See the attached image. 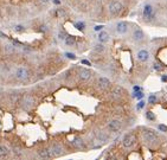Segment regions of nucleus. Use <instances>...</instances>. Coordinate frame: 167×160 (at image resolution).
I'll return each instance as SVG.
<instances>
[{"label": "nucleus", "instance_id": "c9c22d12", "mask_svg": "<svg viewBox=\"0 0 167 160\" xmlns=\"http://www.w3.org/2000/svg\"><path fill=\"white\" fill-rule=\"evenodd\" d=\"M162 81L163 82H167V76H162Z\"/></svg>", "mask_w": 167, "mask_h": 160}, {"label": "nucleus", "instance_id": "a211bd4d", "mask_svg": "<svg viewBox=\"0 0 167 160\" xmlns=\"http://www.w3.org/2000/svg\"><path fill=\"white\" fill-rule=\"evenodd\" d=\"M10 154V148L5 145H0V158H6Z\"/></svg>", "mask_w": 167, "mask_h": 160}, {"label": "nucleus", "instance_id": "f8f14e48", "mask_svg": "<svg viewBox=\"0 0 167 160\" xmlns=\"http://www.w3.org/2000/svg\"><path fill=\"white\" fill-rule=\"evenodd\" d=\"M116 31L119 35H125L128 31V23L127 22H119L116 24Z\"/></svg>", "mask_w": 167, "mask_h": 160}, {"label": "nucleus", "instance_id": "2f4dec72", "mask_svg": "<svg viewBox=\"0 0 167 160\" xmlns=\"http://www.w3.org/2000/svg\"><path fill=\"white\" fill-rule=\"evenodd\" d=\"M143 106H145V102H143V101H140L139 105H137V109H141Z\"/></svg>", "mask_w": 167, "mask_h": 160}, {"label": "nucleus", "instance_id": "a878e982", "mask_svg": "<svg viewBox=\"0 0 167 160\" xmlns=\"http://www.w3.org/2000/svg\"><path fill=\"white\" fill-rule=\"evenodd\" d=\"M146 117H147L148 120H152V121L155 119V116L153 115V113H152V112H147V113H146Z\"/></svg>", "mask_w": 167, "mask_h": 160}, {"label": "nucleus", "instance_id": "412c9836", "mask_svg": "<svg viewBox=\"0 0 167 160\" xmlns=\"http://www.w3.org/2000/svg\"><path fill=\"white\" fill-rule=\"evenodd\" d=\"M112 94H113V96H114V97H120V96L123 94V89H122V87L116 86V87L113 89Z\"/></svg>", "mask_w": 167, "mask_h": 160}, {"label": "nucleus", "instance_id": "4be33fe9", "mask_svg": "<svg viewBox=\"0 0 167 160\" xmlns=\"http://www.w3.org/2000/svg\"><path fill=\"white\" fill-rule=\"evenodd\" d=\"M104 50H106L104 45H103L102 43H100V42L94 45V51L97 52V53H102V52H104Z\"/></svg>", "mask_w": 167, "mask_h": 160}, {"label": "nucleus", "instance_id": "9d476101", "mask_svg": "<svg viewBox=\"0 0 167 160\" xmlns=\"http://www.w3.org/2000/svg\"><path fill=\"white\" fill-rule=\"evenodd\" d=\"M95 138H96V140H97L99 142H101V143H107V142L109 141V134H107V133L103 132V130L96 132V133H95Z\"/></svg>", "mask_w": 167, "mask_h": 160}, {"label": "nucleus", "instance_id": "72a5a7b5", "mask_svg": "<svg viewBox=\"0 0 167 160\" xmlns=\"http://www.w3.org/2000/svg\"><path fill=\"white\" fill-rule=\"evenodd\" d=\"M102 29H103L102 25H97V26H95V30H96V31H100V30H102Z\"/></svg>", "mask_w": 167, "mask_h": 160}, {"label": "nucleus", "instance_id": "b1692460", "mask_svg": "<svg viewBox=\"0 0 167 160\" xmlns=\"http://www.w3.org/2000/svg\"><path fill=\"white\" fill-rule=\"evenodd\" d=\"M66 36H68V33H66L64 30H60L59 33H58V38H59L60 40H64V39L66 38Z\"/></svg>", "mask_w": 167, "mask_h": 160}, {"label": "nucleus", "instance_id": "1a4fd4ad", "mask_svg": "<svg viewBox=\"0 0 167 160\" xmlns=\"http://www.w3.org/2000/svg\"><path fill=\"white\" fill-rule=\"evenodd\" d=\"M122 126H123V123H122V121L121 120H117V119H115V120H112L109 123H108V129L110 130V132H119V130H121V128H122Z\"/></svg>", "mask_w": 167, "mask_h": 160}, {"label": "nucleus", "instance_id": "2eb2a0df", "mask_svg": "<svg viewBox=\"0 0 167 160\" xmlns=\"http://www.w3.org/2000/svg\"><path fill=\"white\" fill-rule=\"evenodd\" d=\"M37 153H38V156L42 158V159H50V158H52L51 154H50L49 148H39L37 151Z\"/></svg>", "mask_w": 167, "mask_h": 160}, {"label": "nucleus", "instance_id": "aec40b11", "mask_svg": "<svg viewBox=\"0 0 167 160\" xmlns=\"http://www.w3.org/2000/svg\"><path fill=\"white\" fill-rule=\"evenodd\" d=\"M14 51H16V46L13 44H6V45H4V52L5 53L12 55V53H14Z\"/></svg>", "mask_w": 167, "mask_h": 160}, {"label": "nucleus", "instance_id": "9b49d317", "mask_svg": "<svg viewBox=\"0 0 167 160\" xmlns=\"http://www.w3.org/2000/svg\"><path fill=\"white\" fill-rule=\"evenodd\" d=\"M145 37H146V35H145V32L142 31V29L136 27V29L133 31V39H134V40H136V42H142V40L145 39Z\"/></svg>", "mask_w": 167, "mask_h": 160}, {"label": "nucleus", "instance_id": "5701e85b", "mask_svg": "<svg viewBox=\"0 0 167 160\" xmlns=\"http://www.w3.org/2000/svg\"><path fill=\"white\" fill-rule=\"evenodd\" d=\"M10 101L11 103H17L19 101V95H18V92H12L10 94Z\"/></svg>", "mask_w": 167, "mask_h": 160}, {"label": "nucleus", "instance_id": "20e7f679", "mask_svg": "<svg viewBox=\"0 0 167 160\" xmlns=\"http://www.w3.org/2000/svg\"><path fill=\"white\" fill-rule=\"evenodd\" d=\"M30 76H31V74H30L29 69L25 66H20L16 70V78L19 79V81H27Z\"/></svg>", "mask_w": 167, "mask_h": 160}, {"label": "nucleus", "instance_id": "f257e3e1", "mask_svg": "<svg viewBox=\"0 0 167 160\" xmlns=\"http://www.w3.org/2000/svg\"><path fill=\"white\" fill-rule=\"evenodd\" d=\"M142 139L146 143L152 145V143H155L159 138H158V134L155 130H153L150 128H143L142 129Z\"/></svg>", "mask_w": 167, "mask_h": 160}, {"label": "nucleus", "instance_id": "423d86ee", "mask_svg": "<svg viewBox=\"0 0 167 160\" xmlns=\"http://www.w3.org/2000/svg\"><path fill=\"white\" fill-rule=\"evenodd\" d=\"M49 151H50L51 156H60V155L64 154V148H63V146H62L60 143H58V142L51 143L50 147H49Z\"/></svg>", "mask_w": 167, "mask_h": 160}, {"label": "nucleus", "instance_id": "ddd939ff", "mask_svg": "<svg viewBox=\"0 0 167 160\" xmlns=\"http://www.w3.org/2000/svg\"><path fill=\"white\" fill-rule=\"evenodd\" d=\"M97 86H99L100 89H107L110 86L109 78H107V77H100L97 79Z\"/></svg>", "mask_w": 167, "mask_h": 160}, {"label": "nucleus", "instance_id": "4468645a", "mask_svg": "<svg viewBox=\"0 0 167 160\" xmlns=\"http://www.w3.org/2000/svg\"><path fill=\"white\" fill-rule=\"evenodd\" d=\"M72 145H73V147H75V148H77V149H82V151L87 148V146H86L84 141H83L81 138H76V139L72 141Z\"/></svg>", "mask_w": 167, "mask_h": 160}, {"label": "nucleus", "instance_id": "393cba45", "mask_svg": "<svg viewBox=\"0 0 167 160\" xmlns=\"http://www.w3.org/2000/svg\"><path fill=\"white\" fill-rule=\"evenodd\" d=\"M148 103H150V105L156 103V96H155V95H149V97H148Z\"/></svg>", "mask_w": 167, "mask_h": 160}, {"label": "nucleus", "instance_id": "f03ea898", "mask_svg": "<svg viewBox=\"0 0 167 160\" xmlns=\"http://www.w3.org/2000/svg\"><path fill=\"white\" fill-rule=\"evenodd\" d=\"M35 102H36V101H35L33 96H31V95H29V94L24 95V96L19 100L20 107H22L24 110H30V109H32L33 106H35Z\"/></svg>", "mask_w": 167, "mask_h": 160}, {"label": "nucleus", "instance_id": "7ed1b4c3", "mask_svg": "<svg viewBox=\"0 0 167 160\" xmlns=\"http://www.w3.org/2000/svg\"><path fill=\"white\" fill-rule=\"evenodd\" d=\"M122 10H123V5L119 0H113L109 4V12L112 16H119Z\"/></svg>", "mask_w": 167, "mask_h": 160}, {"label": "nucleus", "instance_id": "e433bc0d", "mask_svg": "<svg viewBox=\"0 0 167 160\" xmlns=\"http://www.w3.org/2000/svg\"><path fill=\"white\" fill-rule=\"evenodd\" d=\"M39 1H40V3H43V4H46V3L49 1V0H39Z\"/></svg>", "mask_w": 167, "mask_h": 160}, {"label": "nucleus", "instance_id": "f704fd0d", "mask_svg": "<svg viewBox=\"0 0 167 160\" xmlns=\"http://www.w3.org/2000/svg\"><path fill=\"white\" fill-rule=\"evenodd\" d=\"M134 90L135 92H139V90H141V88L140 87H134Z\"/></svg>", "mask_w": 167, "mask_h": 160}, {"label": "nucleus", "instance_id": "c85d7f7f", "mask_svg": "<svg viewBox=\"0 0 167 160\" xmlns=\"http://www.w3.org/2000/svg\"><path fill=\"white\" fill-rule=\"evenodd\" d=\"M65 56H66V57H68L69 59H72V61H73V59H76V56H75L73 53H70V52H66V53H65Z\"/></svg>", "mask_w": 167, "mask_h": 160}, {"label": "nucleus", "instance_id": "bb28decb", "mask_svg": "<svg viewBox=\"0 0 167 160\" xmlns=\"http://www.w3.org/2000/svg\"><path fill=\"white\" fill-rule=\"evenodd\" d=\"M75 26H76L78 30H84V26H86V25H84V23H76Z\"/></svg>", "mask_w": 167, "mask_h": 160}, {"label": "nucleus", "instance_id": "7c9ffc66", "mask_svg": "<svg viewBox=\"0 0 167 160\" xmlns=\"http://www.w3.org/2000/svg\"><path fill=\"white\" fill-rule=\"evenodd\" d=\"M14 30H16L17 32H23V31H24V26H22V25H17V26L14 27Z\"/></svg>", "mask_w": 167, "mask_h": 160}, {"label": "nucleus", "instance_id": "6e6552de", "mask_svg": "<svg viewBox=\"0 0 167 160\" xmlns=\"http://www.w3.org/2000/svg\"><path fill=\"white\" fill-rule=\"evenodd\" d=\"M91 76H93L91 70L86 69V68H79L78 69V77H79L81 81H88V79H90Z\"/></svg>", "mask_w": 167, "mask_h": 160}, {"label": "nucleus", "instance_id": "dca6fc26", "mask_svg": "<svg viewBox=\"0 0 167 160\" xmlns=\"http://www.w3.org/2000/svg\"><path fill=\"white\" fill-rule=\"evenodd\" d=\"M137 59L140 62H147L149 59V52L147 50H140L137 52Z\"/></svg>", "mask_w": 167, "mask_h": 160}, {"label": "nucleus", "instance_id": "cd10ccee", "mask_svg": "<svg viewBox=\"0 0 167 160\" xmlns=\"http://www.w3.org/2000/svg\"><path fill=\"white\" fill-rule=\"evenodd\" d=\"M158 129L160 132H167V126H165V125H158Z\"/></svg>", "mask_w": 167, "mask_h": 160}, {"label": "nucleus", "instance_id": "0eeeda50", "mask_svg": "<svg viewBox=\"0 0 167 160\" xmlns=\"http://www.w3.org/2000/svg\"><path fill=\"white\" fill-rule=\"evenodd\" d=\"M135 142H136V136H135L133 133H127V134H125V136H123V139H122V145H123V147L130 148V147H133V146L135 145Z\"/></svg>", "mask_w": 167, "mask_h": 160}, {"label": "nucleus", "instance_id": "473e14b6", "mask_svg": "<svg viewBox=\"0 0 167 160\" xmlns=\"http://www.w3.org/2000/svg\"><path fill=\"white\" fill-rule=\"evenodd\" d=\"M82 64H87V65H90V62H89V61H87V59H83V61H82Z\"/></svg>", "mask_w": 167, "mask_h": 160}, {"label": "nucleus", "instance_id": "6ab92c4d", "mask_svg": "<svg viewBox=\"0 0 167 160\" xmlns=\"http://www.w3.org/2000/svg\"><path fill=\"white\" fill-rule=\"evenodd\" d=\"M64 42H65V44H66L68 46H73V45L76 44V37L72 36V35H68L66 38L64 39Z\"/></svg>", "mask_w": 167, "mask_h": 160}, {"label": "nucleus", "instance_id": "c756f323", "mask_svg": "<svg viewBox=\"0 0 167 160\" xmlns=\"http://www.w3.org/2000/svg\"><path fill=\"white\" fill-rule=\"evenodd\" d=\"M134 96H135L136 99H142V97H143V93L139 90L137 93H135V94H134Z\"/></svg>", "mask_w": 167, "mask_h": 160}, {"label": "nucleus", "instance_id": "f3484780", "mask_svg": "<svg viewBox=\"0 0 167 160\" xmlns=\"http://www.w3.org/2000/svg\"><path fill=\"white\" fill-rule=\"evenodd\" d=\"M99 42L100 43H107L108 40H109V33L108 32H106V31H101L100 33H99Z\"/></svg>", "mask_w": 167, "mask_h": 160}, {"label": "nucleus", "instance_id": "39448f33", "mask_svg": "<svg viewBox=\"0 0 167 160\" xmlns=\"http://www.w3.org/2000/svg\"><path fill=\"white\" fill-rule=\"evenodd\" d=\"M154 9L150 4H146L145 7H143V11H142V17L145 19V22H150L154 19Z\"/></svg>", "mask_w": 167, "mask_h": 160}]
</instances>
